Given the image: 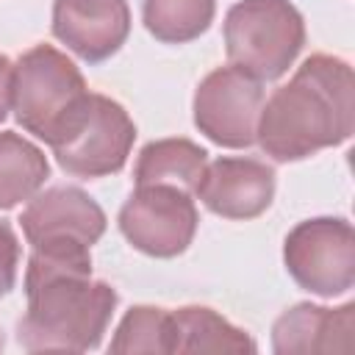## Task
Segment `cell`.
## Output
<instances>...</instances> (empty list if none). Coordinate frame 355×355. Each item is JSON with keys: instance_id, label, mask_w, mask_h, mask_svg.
I'll list each match as a JSON object with an SVG mask.
<instances>
[{"instance_id": "7c38bea8", "label": "cell", "mask_w": 355, "mask_h": 355, "mask_svg": "<svg viewBox=\"0 0 355 355\" xmlns=\"http://www.w3.org/2000/svg\"><path fill=\"white\" fill-rule=\"evenodd\" d=\"M355 333V302L324 308L313 302H297L283 311L272 324V349L277 355H311V352H349Z\"/></svg>"}, {"instance_id": "9c48e42d", "label": "cell", "mask_w": 355, "mask_h": 355, "mask_svg": "<svg viewBox=\"0 0 355 355\" xmlns=\"http://www.w3.org/2000/svg\"><path fill=\"white\" fill-rule=\"evenodd\" d=\"M31 247L50 244H97L105 233V211L78 186H50L36 191L19 216Z\"/></svg>"}, {"instance_id": "e0dca14e", "label": "cell", "mask_w": 355, "mask_h": 355, "mask_svg": "<svg viewBox=\"0 0 355 355\" xmlns=\"http://www.w3.org/2000/svg\"><path fill=\"white\" fill-rule=\"evenodd\" d=\"M111 352L116 355H166L175 352V324L172 311L158 305H133L116 324L111 338Z\"/></svg>"}, {"instance_id": "9a60e30c", "label": "cell", "mask_w": 355, "mask_h": 355, "mask_svg": "<svg viewBox=\"0 0 355 355\" xmlns=\"http://www.w3.org/2000/svg\"><path fill=\"white\" fill-rule=\"evenodd\" d=\"M50 178L47 155L17 130L0 133V208L31 200Z\"/></svg>"}, {"instance_id": "5b68a950", "label": "cell", "mask_w": 355, "mask_h": 355, "mask_svg": "<svg viewBox=\"0 0 355 355\" xmlns=\"http://www.w3.org/2000/svg\"><path fill=\"white\" fill-rule=\"evenodd\" d=\"M291 280L316 294L338 297L355 286V230L344 216H313L294 225L283 241Z\"/></svg>"}, {"instance_id": "ba28073f", "label": "cell", "mask_w": 355, "mask_h": 355, "mask_svg": "<svg viewBox=\"0 0 355 355\" xmlns=\"http://www.w3.org/2000/svg\"><path fill=\"white\" fill-rule=\"evenodd\" d=\"M263 105V80L236 64L208 72L194 92L197 130L227 150H244L255 141V128Z\"/></svg>"}, {"instance_id": "d6986e66", "label": "cell", "mask_w": 355, "mask_h": 355, "mask_svg": "<svg viewBox=\"0 0 355 355\" xmlns=\"http://www.w3.org/2000/svg\"><path fill=\"white\" fill-rule=\"evenodd\" d=\"M11 75H14V64L8 55L0 53V122L11 111Z\"/></svg>"}, {"instance_id": "52a82bcc", "label": "cell", "mask_w": 355, "mask_h": 355, "mask_svg": "<svg viewBox=\"0 0 355 355\" xmlns=\"http://www.w3.org/2000/svg\"><path fill=\"white\" fill-rule=\"evenodd\" d=\"M133 141L136 125L128 116V111L116 100L92 92L80 122L64 141H58L50 150L67 175L92 180L116 175L128 164Z\"/></svg>"}, {"instance_id": "6da1fadb", "label": "cell", "mask_w": 355, "mask_h": 355, "mask_svg": "<svg viewBox=\"0 0 355 355\" xmlns=\"http://www.w3.org/2000/svg\"><path fill=\"white\" fill-rule=\"evenodd\" d=\"M25 266L28 311L17 324V341L28 352H86L100 347L116 288L92 280V252L78 244L31 247Z\"/></svg>"}, {"instance_id": "30bf717a", "label": "cell", "mask_w": 355, "mask_h": 355, "mask_svg": "<svg viewBox=\"0 0 355 355\" xmlns=\"http://www.w3.org/2000/svg\"><path fill=\"white\" fill-rule=\"evenodd\" d=\"M128 33V0H53V36L86 64L111 58Z\"/></svg>"}, {"instance_id": "4fadbf2b", "label": "cell", "mask_w": 355, "mask_h": 355, "mask_svg": "<svg viewBox=\"0 0 355 355\" xmlns=\"http://www.w3.org/2000/svg\"><path fill=\"white\" fill-rule=\"evenodd\" d=\"M205 164L208 153L191 139H158L141 147L133 166V180L136 186L166 183L194 194L205 172Z\"/></svg>"}, {"instance_id": "ac0fdd59", "label": "cell", "mask_w": 355, "mask_h": 355, "mask_svg": "<svg viewBox=\"0 0 355 355\" xmlns=\"http://www.w3.org/2000/svg\"><path fill=\"white\" fill-rule=\"evenodd\" d=\"M17 266H19V239L11 222L0 219V300L14 288Z\"/></svg>"}, {"instance_id": "277c9868", "label": "cell", "mask_w": 355, "mask_h": 355, "mask_svg": "<svg viewBox=\"0 0 355 355\" xmlns=\"http://www.w3.org/2000/svg\"><path fill=\"white\" fill-rule=\"evenodd\" d=\"M225 53L258 80L288 72L305 44V19L288 0H239L225 14Z\"/></svg>"}, {"instance_id": "8fae6325", "label": "cell", "mask_w": 355, "mask_h": 355, "mask_svg": "<svg viewBox=\"0 0 355 355\" xmlns=\"http://www.w3.org/2000/svg\"><path fill=\"white\" fill-rule=\"evenodd\" d=\"M194 194L222 219H255L275 200V169L258 158L222 155L205 164Z\"/></svg>"}, {"instance_id": "8992f818", "label": "cell", "mask_w": 355, "mask_h": 355, "mask_svg": "<svg viewBox=\"0 0 355 355\" xmlns=\"http://www.w3.org/2000/svg\"><path fill=\"white\" fill-rule=\"evenodd\" d=\"M116 222L133 250L150 258H175L194 241L200 214L194 194L166 183H147L133 189Z\"/></svg>"}, {"instance_id": "2e32d148", "label": "cell", "mask_w": 355, "mask_h": 355, "mask_svg": "<svg viewBox=\"0 0 355 355\" xmlns=\"http://www.w3.org/2000/svg\"><path fill=\"white\" fill-rule=\"evenodd\" d=\"M216 14V0H144L141 22L150 36L164 44H186L200 39Z\"/></svg>"}, {"instance_id": "5bb4252c", "label": "cell", "mask_w": 355, "mask_h": 355, "mask_svg": "<svg viewBox=\"0 0 355 355\" xmlns=\"http://www.w3.org/2000/svg\"><path fill=\"white\" fill-rule=\"evenodd\" d=\"M175 352H255L258 344L208 305L172 311Z\"/></svg>"}, {"instance_id": "ffe728a7", "label": "cell", "mask_w": 355, "mask_h": 355, "mask_svg": "<svg viewBox=\"0 0 355 355\" xmlns=\"http://www.w3.org/2000/svg\"><path fill=\"white\" fill-rule=\"evenodd\" d=\"M0 349H3V336H0Z\"/></svg>"}, {"instance_id": "7a4b0ae2", "label": "cell", "mask_w": 355, "mask_h": 355, "mask_svg": "<svg viewBox=\"0 0 355 355\" xmlns=\"http://www.w3.org/2000/svg\"><path fill=\"white\" fill-rule=\"evenodd\" d=\"M352 128V67L338 55L313 53L297 67L291 80L277 86L261 105L255 141L272 161L288 164L344 144Z\"/></svg>"}, {"instance_id": "3957f363", "label": "cell", "mask_w": 355, "mask_h": 355, "mask_svg": "<svg viewBox=\"0 0 355 355\" xmlns=\"http://www.w3.org/2000/svg\"><path fill=\"white\" fill-rule=\"evenodd\" d=\"M89 86L67 53L53 44L25 50L11 75V111L22 130L47 147L64 141L89 105Z\"/></svg>"}]
</instances>
